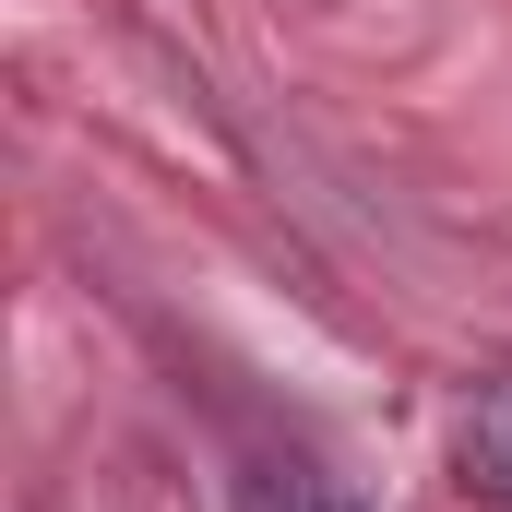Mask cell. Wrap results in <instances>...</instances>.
Returning <instances> with one entry per match:
<instances>
[{"instance_id": "obj_2", "label": "cell", "mask_w": 512, "mask_h": 512, "mask_svg": "<svg viewBox=\"0 0 512 512\" xmlns=\"http://www.w3.org/2000/svg\"><path fill=\"white\" fill-rule=\"evenodd\" d=\"M239 512H358L322 465H298V453H274V465H251L239 477Z\"/></svg>"}, {"instance_id": "obj_1", "label": "cell", "mask_w": 512, "mask_h": 512, "mask_svg": "<svg viewBox=\"0 0 512 512\" xmlns=\"http://www.w3.org/2000/svg\"><path fill=\"white\" fill-rule=\"evenodd\" d=\"M453 465H465V489H477V501H501V512H512V370H501V382H477V393H465V429H453Z\"/></svg>"}]
</instances>
